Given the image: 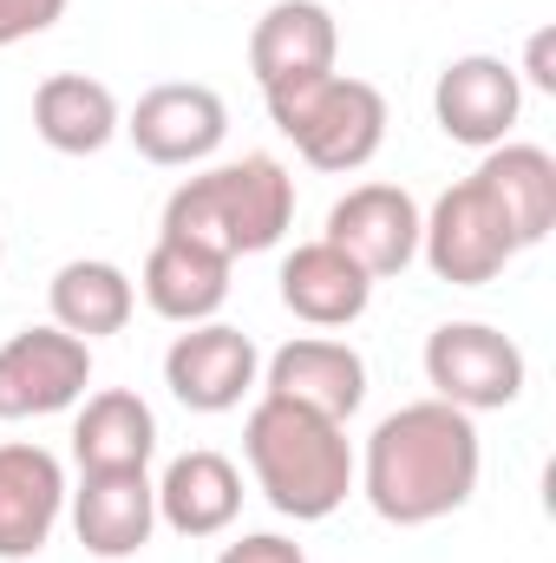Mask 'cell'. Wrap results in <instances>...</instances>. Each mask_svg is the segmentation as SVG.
<instances>
[{
	"label": "cell",
	"instance_id": "cell-1",
	"mask_svg": "<svg viewBox=\"0 0 556 563\" xmlns=\"http://www.w3.org/2000/svg\"><path fill=\"white\" fill-rule=\"evenodd\" d=\"M485 472V445L471 413L445 400H413L367 432V452L354 459V485L367 492L374 518L419 531L471 505Z\"/></svg>",
	"mask_w": 556,
	"mask_h": 563
},
{
	"label": "cell",
	"instance_id": "cell-2",
	"mask_svg": "<svg viewBox=\"0 0 556 563\" xmlns=\"http://www.w3.org/2000/svg\"><path fill=\"white\" fill-rule=\"evenodd\" d=\"M243 459L256 472V492L294 525H321L354 492V445L347 426L321 420L294 400L263 394L243 420Z\"/></svg>",
	"mask_w": 556,
	"mask_h": 563
},
{
	"label": "cell",
	"instance_id": "cell-3",
	"mask_svg": "<svg viewBox=\"0 0 556 563\" xmlns=\"http://www.w3.org/2000/svg\"><path fill=\"white\" fill-rule=\"evenodd\" d=\"M294 223V177L269 151H249L236 164H210L184 177L164 203V236L203 243L216 256H263L276 250Z\"/></svg>",
	"mask_w": 556,
	"mask_h": 563
},
{
	"label": "cell",
	"instance_id": "cell-4",
	"mask_svg": "<svg viewBox=\"0 0 556 563\" xmlns=\"http://www.w3.org/2000/svg\"><path fill=\"white\" fill-rule=\"evenodd\" d=\"M263 99H269L276 132L327 177H347V170L374 164L380 144H387V92L367 86V79L314 73V79H288Z\"/></svg>",
	"mask_w": 556,
	"mask_h": 563
},
{
	"label": "cell",
	"instance_id": "cell-5",
	"mask_svg": "<svg viewBox=\"0 0 556 563\" xmlns=\"http://www.w3.org/2000/svg\"><path fill=\"white\" fill-rule=\"evenodd\" d=\"M419 256H425L432 276L452 282V288H485V282L504 276L524 250H518L498 197L478 177H465V184H452L432 203V217H419Z\"/></svg>",
	"mask_w": 556,
	"mask_h": 563
},
{
	"label": "cell",
	"instance_id": "cell-6",
	"mask_svg": "<svg viewBox=\"0 0 556 563\" xmlns=\"http://www.w3.org/2000/svg\"><path fill=\"white\" fill-rule=\"evenodd\" d=\"M524 347L491 321H445L425 334V380L432 400L458 413H504L524 394Z\"/></svg>",
	"mask_w": 556,
	"mask_h": 563
},
{
	"label": "cell",
	"instance_id": "cell-7",
	"mask_svg": "<svg viewBox=\"0 0 556 563\" xmlns=\"http://www.w3.org/2000/svg\"><path fill=\"white\" fill-rule=\"evenodd\" d=\"M92 387V347L66 328H20L0 341V420H46L79 407Z\"/></svg>",
	"mask_w": 556,
	"mask_h": 563
},
{
	"label": "cell",
	"instance_id": "cell-8",
	"mask_svg": "<svg viewBox=\"0 0 556 563\" xmlns=\"http://www.w3.org/2000/svg\"><path fill=\"white\" fill-rule=\"evenodd\" d=\"M256 380H263L256 341L243 328H223V321H197L164 354V387L190 413H230V407H243L256 394Z\"/></svg>",
	"mask_w": 556,
	"mask_h": 563
},
{
	"label": "cell",
	"instance_id": "cell-9",
	"mask_svg": "<svg viewBox=\"0 0 556 563\" xmlns=\"http://www.w3.org/2000/svg\"><path fill=\"white\" fill-rule=\"evenodd\" d=\"M119 132L138 144L144 164L190 170V164L216 157V144L230 139V106L210 86H197V79H170V86H151L144 92Z\"/></svg>",
	"mask_w": 556,
	"mask_h": 563
},
{
	"label": "cell",
	"instance_id": "cell-10",
	"mask_svg": "<svg viewBox=\"0 0 556 563\" xmlns=\"http://www.w3.org/2000/svg\"><path fill=\"white\" fill-rule=\"evenodd\" d=\"M524 112V86H518V66L491 59V53H465L438 73L432 86V119L452 144H471V151H491V144L511 139Z\"/></svg>",
	"mask_w": 556,
	"mask_h": 563
},
{
	"label": "cell",
	"instance_id": "cell-11",
	"mask_svg": "<svg viewBox=\"0 0 556 563\" xmlns=\"http://www.w3.org/2000/svg\"><path fill=\"white\" fill-rule=\"evenodd\" d=\"M327 243L341 256H354L367 269V282L400 276L419 256V203L400 184H354L327 210Z\"/></svg>",
	"mask_w": 556,
	"mask_h": 563
},
{
	"label": "cell",
	"instance_id": "cell-12",
	"mask_svg": "<svg viewBox=\"0 0 556 563\" xmlns=\"http://www.w3.org/2000/svg\"><path fill=\"white\" fill-rule=\"evenodd\" d=\"M66 511V472L46 445L7 439L0 445V563L40 558Z\"/></svg>",
	"mask_w": 556,
	"mask_h": 563
},
{
	"label": "cell",
	"instance_id": "cell-13",
	"mask_svg": "<svg viewBox=\"0 0 556 563\" xmlns=\"http://www.w3.org/2000/svg\"><path fill=\"white\" fill-rule=\"evenodd\" d=\"M263 394L294 400V407H308V413H321V420L347 426L360 413V400H367V361H360L347 341L301 334V341H288V347H276V354L263 361Z\"/></svg>",
	"mask_w": 556,
	"mask_h": 563
},
{
	"label": "cell",
	"instance_id": "cell-14",
	"mask_svg": "<svg viewBox=\"0 0 556 563\" xmlns=\"http://www.w3.org/2000/svg\"><path fill=\"white\" fill-rule=\"evenodd\" d=\"M73 531L92 558H138L157 531V485L144 472H79L73 492Z\"/></svg>",
	"mask_w": 556,
	"mask_h": 563
},
{
	"label": "cell",
	"instance_id": "cell-15",
	"mask_svg": "<svg viewBox=\"0 0 556 563\" xmlns=\"http://www.w3.org/2000/svg\"><path fill=\"white\" fill-rule=\"evenodd\" d=\"M334 59H341V26L321 0H276L249 33V73L263 92H276L288 79L334 73Z\"/></svg>",
	"mask_w": 556,
	"mask_h": 563
},
{
	"label": "cell",
	"instance_id": "cell-16",
	"mask_svg": "<svg viewBox=\"0 0 556 563\" xmlns=\"http://www.w3.org/2000/svg\"><path fill=\"white\" fill-rule=\"evenodd\" d=\"M144 308L177 321V328H197V321H216V308L230 301V256L203 250V243H184V236H157L151 256H144Z\"/></svg>",
	"mask_w": 556,
	"mask_h": 563
},
{
	"label": "cell",
	"instance_id": "cell-17",
	"mask_svg": "<svg viewBox=\"0 0 556 563\" xmlns=\"http://www.w3.org/2000/svg\"><path fill=\"white\" fill-rule=\"evenodd\" d=\"M374 301V282L354 256H341L327 236L321 243H294L281 263V308L308 328H354Z\"/></svg>",
	"mask_w": 556,
	"mask_h": 563
},
{
	"label": "cell",
	"instance_id": "cell-18",
	"mask_svg": "<svg viewBox=\"0 0 556 563\" xmlns=\"http://www.w3.org/2000/svg\"><path fill=\"white\" fill-rule=\"evenodd\" d=\"M236 511H243V472L223 452L197 445V452H177L164 465V478H157V518L177 538H216V531L236 525Z\"/></svg>",
	"mask_w": 556,
	"mask_h": 563
},
{
	"label": "cell",
	"instance_id": "cell-19",
	"mask_svg": "<svg viewBox=\"0 0 556 563\" xmlns=\"http://www.w3.org/2000/svg\"><path fill=\"white\" fill-rule=\"evenodd\" d=\"M119 125H125V112H119V99H112L105 79L53 73V79L33 86V132H40L46 151H59V157L105 151V144L119 139Z\"/></svg>",
	"mask_w": 556,
	"mask_h": 563
},
{
	"label": "cell",
	"instance_id": "cell-20",
	"mask_svg": "<svg viewBox=\"0 0 556 563\" xmlns=\"http://www.w3.org/2000/svg\"><path fill=\"white\" fill-rule=\"evenodd\" d=\"M471 177L498 197L518 250H537L556 230V157L544 144H491Z\"/></svg>",
	"mask_w": 556,
	"mask_h": 563
},
{
	"label": "cell",
	"instance_id": "cell-21",
	"mask_svg": "<svg viewBox=\"0 0 556 563\" xmlns=\"http://www.w3.org/2000/svg\"><path fill=\"white\" fill-rule=\"evenodd\" d=\"M157 452V413L132 387H105L73 420V459L79 472H144Z\"/></svg>",
	"mask_w": 556,
	"mask_h": 563
},
{
	"label": "cell",
	"instance_id": "cell-22",
	"mask_svg": "<svg viewBox=\"0 0 556 563\" xmlns=\"http://www.w3.org/2000/svg\"><path fill=\"white\" fill-rule=\"evenodd\" d=\"M46 301H53V328L79 334L86 347L105 341V334H125L132 314H138V288H132V276H125L119 263H99V256L66 263V269L53 276V288H46Z\"/></svg>",
	"mask_w": 556,
	"mask_h": 563
},
{
	"label": "cell",
	"instance_id": "cell-23",
	"mask_svg": "<svg viewBox=\"0 0 556 563\" xmlns=\"http://www.w3.org/2000/svg\"><path fill=\"white\" fill-rule=\"evenodd\" d=\"M66 0H0V53L20 40H40L46 26H59Z\"/></svg>",
	"mask_w": 556,
	"mask_h": 563
},
{
	"label": "cell",
	"instance_id": "cell-24",
	"mask_svg": "<svg viewBox=\"0 0 556 563\" xmlns=\"http://www.w3.org/2000/svg\"><path fill=\"white\" fill-rule=\"evenodd\" d=\"M216 563H308V558H301V544H288V538H276V531H256V538L230 544Z\"/></svg>",
	"mask_w": 556,
	"mask_h": 563
},
{
	"label": "cell",
	"instance_id": "cell-25",
	"mask_svg": "<svg viewBox=\"0 0 556 563\" xmlns=\"http://www.w3.org/2000/svg\"><path fill=\"white\" fill-rule=\"evenodd\" d=\"M531 79H537L544 92H556V73H551V33H537V40H531Z\"/></svg>",
	"mask_w": 556,
	"mask_h": 563
}]
</instances>
